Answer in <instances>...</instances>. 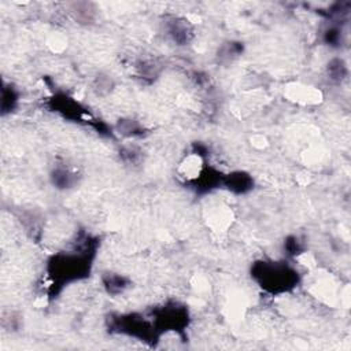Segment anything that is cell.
Listing matches in <instances>:
<instances>
[{
    "instance_id": "6da1fadb",
    "label": "cell",
    "mask_w": 351,
    "mask_h": 351,
    "mask_svg": "<svg viewBox=\"0 0 351 351\" xmlns=\"http://www.w3.org/2000/svg\"><path fill=\"white\" fill-rule=\"evenodd\" d=\"M254 277L269 292H285L296 285L298 273L284 262H261L254 267Z\"/></svg>"
},
{
    "instance_id": "7a4b0ae2",
    "label": "cell",
    "mask_w": 351,
    "mask_h": 351,
    "mask_svg": "<svg viewBox=\"0 0 351 351\" xmlns=\"http://www.w3.org/2000/svg\"><path fill=\"white\" fill-rule=\"evenodd\" d=\"M251 184H252V180L241 171L233 173L232 176L229 174V178H228V182H226L229 191L232 189L237 193H244L245 191L251 189Z\"/></svg>"
}]
</instances>
